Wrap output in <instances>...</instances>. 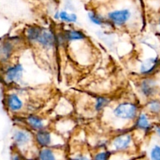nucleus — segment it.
<instances>
[{
    "label": "nucleus",
    "mask_w": 160,
    "mask_h": 160,
    "mask_svg": "<svg viewBox=\"0 0 160 160\" xmlns=\"http://www.w3.org/2000/svg\"><path fill=\"white\" fill-rule=\"evenodd\" d=\"M6 106L12 112H20L24 107V103L22 98L16 93H10L6 99Z\"/></svg>",
    "instance_id": "obj_14"
},
{
    "label": "nucleus",
    "mask_w": 160,
    "mask_h": 160,
    "mask_svg": "<svg viewBox=\"0 0 160 160\" xmlns=\"http://www.w3.org/2000/svg\"><path fill=\"white\" fill-rule=\"evenodd\" d=\"M112 152L109 149L97 150L92 153V160H110Z\"/></svg>",
    "instance_id": "obj_22"
},
{
    "label": "nucleus",
    "mask_w": 160,
    "mask_h": 160,
    "mask_svg": "<svg viewBox=\"0 0 160 160\" xmlns=\"http://www.w3.org/2000/svg\"><path fill=\"white\" fill-rule=\"evenodd\" d=\"M34 133L31 130L20 128L14 131L12 142L17 151L28 160H35L38 148L34 142Z\"/></svg>",
    "instance_id": "obj_1"
},
{
    "label": "nucleus",
    "mask_w": 160,
    "mask_h": 160,
    "mask_svg": "<svg viewBox=\"0 0 160 160\" xmlns=\"http://www.w3.org/2000/svg\"><path fill=\"white\" fill-rule=\"evenodd\" d=\"M160 69V57L150 56L143 59L140 62L138 73L142 78L154 77Z\"/></svg>",
    "instance_id": "obj_7"
},
{
    "label": "nucleus",
    "mask_w": 160,
    "mask_h": 160,
    "mask_svg": "<svg viewBox=\"0 0 160 160\" xmlns=\"http://www.w3.org/2000/svg\"><path fill=\"white\" fill-rule=\"evenodd\" d=\"M68 160H92V153L81 149L68 155Z\"/></svg>",
    "instance_id": "obj_21"
},
{
    "label": "nucleus",
    "mask_w": 160,
    "mask_h": 160,
    "mask_svg": "<svg viewBox=\"0 0 160 160\" xmlns=\"http://www.w3.org/2000/svg\"><path fill=\"white\" fill-rule=\"evenodd\" d=\"M136 143L133 132L121 131L117 133L109 142V150L112 153L132 154L135 152Z\"/></svg>",
    "instance_id": "obj_3"
},
{
    "label": "nucleus",
    "mask_w": 160,
    "mask_h": 160,
    "mask_svg": "<svg viewBox=\"0 0 160 160\" xmlns=\"http://www.w3.org/2000/svg\"><path fill=\"white\" fill-rule=\"evenodd\" d=\"M111 103V99L106 96H98L95 98L94 103V109L96 112H103L107 109Z\"/></svg>",
    "instance_id": "obj_19"
},
{
    "label": "nucleus",
    "mask_w": 160,
    "mask_h": 160,
    "mask_svg": "<svg viewBox=\"0 0 160 160\" xmlns=\"http://www.w3.org/2000/svg\"><path fill=\"white\" fill-rule=\"evenodd\" d=\"M25 123L28 129L34 133L47 128V123L43 117L36 114H30L25 118Z\"/></svg>",
    "instance_id": "obj_12"
},
{
    "label": "nucleus",
    "mask_w": 160,
    "mask_h": 160,
    "mask_svg": "<svg viewBox=\"0 0 160 160\" xmlns=\"http://www.w3.org/2000/svg\"><path fill=\"white\" fill-rule=\"evenodd\" d=\"M140 107L136 102L131 101H123L117 103L111 109L112 120L120 123H130L136 120L140 113Z\"/></svg>",
    "instance_id": "obj_2"
},
{
    "label": "nucleus",
    "mask_w": 160,
    "mask_h": 160,
    "mask_svg": "<svg viewBox=\"0 0 160 160\" xmlns=\"http://www.w3.org/2000/svg\"><path fill=\"white\" fill-rule=\"evenodd\" d=\"M152 132L160 138V125H154Z\"/></svg>",
    "instance_id": "obj_25"
},
{
    "label": "nucleus",
    "mask_w": 160,
    "mask_h": 160,
    "mask_svg": "<svg viewBox=\"0 0 160 160\" xmlns=\"http://www.w3.org/2000/svg\"><path fill=\"white\" fill-rule=\"evenodd\" d=\"M13 52V45L10 42H4L0 45V59L7 60Z\"/></svg>",
    "instance_id": "obj_20"
},
{
    "label": "nucleus",
    "mask_w": 160,
    "mask_h": 160,
    "mask_svg": "<svg viewBox=\"0 0 160 160\" xmlns=\"http://www.w3.org/2000/svg\"><path fill=\"white\" fill-rule=\"evenodd\" d=\"M145 109L150 116L160 115V100L156 98L148 100L145 104Z\"/></svg>",
    "instance_id": "obj_18"
},
{
    "label": "nucleus",
    "mask_w": 160,
    "mask_h": 160,
    "mask_svg": "<svg viewBox=\"0 0 160 160\" xmlns=\"http://www.w3.org/2000/svg\"><path fill=\"white\" fill-rule=\"evenodd\" d=\"M153 128L154 125L152 122L149 114L147 112L141 111L136 120H134L133 129L134 131H141L145 134H149L150 133L152 132Z\"/></svg>",
    "instance_id": "obj_10"
},
{
    "label": "nucleus",
    "mask_w": 160,
    "mask_h": 160,
    "mask_svg": "<svg viewBox=\"0 0 160 160\" xmlns=\"http://www.w3.org/2000/svg\"><path fill=\"white\" fill-rule=\"evenodd\" d=\"M35 160H68V153L64 148H38Z\"/></svg>",
    "instance_id": "obj_9"
},
{
    "label": "nucleus",
    "mask_w": 160,
    "mask_h": 160,
    "mask_svg": "<svg viewBox=\"0 0 160 160\" xmlns=\"http://www.w3.org/2000/svg\"><path fill=\"white\" fill-rule=\"evenodd\" d=\"M88 19L92 24L98 27H104L109 25L106 17L102 15L100 12L95 9H92L88 12Z\"/></svg>",
    "instance_id": "obj_17"
},
{
    "label": "nucleus",
    "mask_w": 160,
    "mask_h": 160,
    "mask_svg": "<svg viewBox=\"0 0 160 160\" xmlns=\"http://www.w3.org/2000/svg\"><path fill=\"white\" fill-rule=\"evenodd\" d=\"M137 88L141 96L147 101L154 98L159 91L157 81L153 77L142 78L138 83Z\"/></svg>",
    "instance_id": "obj_6"
},
{
    "label": "nucleus",
    "mask_w": 160,
    "mask_h": 160,
    "mask_svg": "<svg viewBox=\"0 0 160 160\" xmlns=\"http://www.w3.org/2000/svg\"><path fill=\"white\" fill-rule=\"evenodd\" d=\"M148 160H160V145L155 144L148 152Z\"/></svg>",
    "instance_id": "obj_23"
},
{
    "label": "nucleus",
    "mask_w": 160,
    "mask_h": 160,
    "mask_svg": "<svg viewBox=\"0 0 160 160\" xmlns=\"http://www.w3.org/2000/svg\"><path fill=\"white\" fill-rule=\"evenodd\" d=\"M35 45L45 51H51L58 45L56 34L50 28H43L36 41Z\"/></svg>",
    "instance_id": "obj_8"
},
{
    "label": "nucleus",
    "mask_w": 160,
    "mask_h": 160,
    "mask_svg": "<svg viewBox=\"0 0 160 160\" xmlns=\"http://www.w3.org/2000/svg\"><path fill=\"white\" fill-rule=\"evenodd\" d=\"M11 160H28L21 153L16 151L11 156Z\"/></svg>",
    "instance_id": "obj_24"
},
{
    "label": "nucleus",
    "mask_w": 160,
    "mask_h": 160,
    "mask_svg": "<svg viewBox=\"0 0 160 160\" xmlns=\"http://www.w3.org/2000/svg\"><path fill=\"white\" fill-rule=\"evenodd\" d=\"M42 28L43 27L38 26V25H31L26 28L24 35L28 43L31 44V45H35L36 41L40 35Z\"/></svg>",
    "instance_id": "obj_16"
},
{
    "label": "nucleus",
    "mask_w": 160,
    "mask_h": 160,
    "mask_svg": "<svg viewBox=\"0 0 160 160\" xmlns=\"http://www.w3.org/2000/svg\"><path fill=\"white\" fill-rule=\"evenodd\" d=\"M63 36L67 45L68 43H74L78 42H84L88 38L85 33L81 30L78 29H67L61 32Z\"/></svg>",
    "instance_id": "obj_13"
},
{
    "label": "nucleus",
    "mask_w": 160,
    "mask_h": 160,
    "mask_svg": "<svg viewBox=\"0 0 160 160\" xmlns=\"http://www.w3.org/2000/svg\"><path fill=\"white\" fill-rule=\"evenodd\" d=\"M157 25H158V28H159V30L160 31V17H159V19H158V23H157Z\"/></svg>",
    "instance_id": "obj_26"
},
{
    "label": "nucleus",
    "mask_w": 160,
    "mask_h": 160,
    "mask_svg": "<svg viewBox=\"0 0 160 160\" xmlns=\"http://www.w3.org/2000/svg\"><path fill=\"white\" fill-rule=\"evenodd\" d=\"M104 17L109 25L116 28H123L132 21L134 17V11L130 6H122L108 11Z\"/></svg>",
    "instance_id": "obj_4"
},
{
    "label": "nucleus",
    "mask_w": 160,
    "mask_h": 160,
    "mask_svg": "<svg viewBox=\"0 0 160 160\" xmlns=\"http://www.w3.org/2000/svg\"><path fill=\"white\" fill-rule=\"evenodd\" d=\"M133 160H143V159H133Z\"/></svg>",
    "instance_id": "obj_27"
},
{
    "label": "nucleus",
    "mask_w": 160,
    "mask_h": 160,
    "mask_svg": "<svg viewBox=\"0 0 160 160\" xmlns=\"http://www.w3.org/2000/svg\"><path fill=\"white\" fill-rule=\"evenodd\" d=\"M34 142L38 148H64L62 136L56 132L45 129L34 133Z\"/></svg>",
    "instance_id": "obj_5"
},
{
    "label": "nucleus",
    "mask_w": 160,
    "mask_h": 160,
    "mask_svg": "<svg viewBox=\"0 0 160 160\" xmlns=\"http://www.w3.org/2000/svg\"><path fill=\"white\" fill-rule=\"evenodd\" d=\"M24 68L21 63H16L6 69L4 73L5 81L9 84L21 81L23 76Z\"/></svg>",
    "instance_id": "obj_11"
},
{
    "label": "nucleus",
    "mask_w": 160,
    "mask_h": 160,
    "mask_svg": "<svg viewBox=\"0 0 160 160\" xmlns=\"http://www.w3.org/2000/svg\"><path fill=\"white\" fill-rule=\"evenodd\" d=\"M53 18L67 24H74L78 23V15L75 12H68L66 9L56 10L53 15Z\"/></svg>",
    "instance_id": "obj_15"
}]
</instances>
